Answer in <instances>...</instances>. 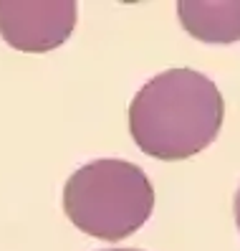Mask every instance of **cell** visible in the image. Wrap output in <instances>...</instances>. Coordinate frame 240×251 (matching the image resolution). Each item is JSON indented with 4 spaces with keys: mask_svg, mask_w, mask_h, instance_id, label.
Wrapping results in <instances>:
<instances>
[{
    "mask_svg": "<svg viewBox=\"0 0 240 251\" xmlns=\"http://www.w3.org/2000/svg\"><path fill=\"white\" fill-rule=\"evenodd\" d=\"M225 117L222 94L205 74L170 69L149 79L129 104L137 147L164 162L187 160L218 137Z\"/></svg>",
    "mask_w": 240,
    "mask_h": 251,
    "instance_id": "cell-1",
    "label": "cell"
},
{
    "mask_svg": "<svg viewBox=\"0 0 240 251\" xmlns=\"http://www.w3.org/2000/svg\"><path fill=\"white\" fill-rule=\"evenodd\" d=\"M64 211L79 231L101 241H124L154 211V188L127 160H94L64 185Z\"/></svg>",
    "mask_w": 240,
    "mask_h": 251,
    "instance_id": "cell-2",
    "label": "cell"
},
{
    "mask_svg": "<svg viewBox=\"0 0 240 251\" xmlns=\"http://www.w3.org/2000/svg\"><path fill=\"white\" fill-rule=\"evenodd\" d=\"M73 25V0H0V36L18 51H53L68 41Z\"/></svg>",
    "mask_w": 240,
    "mask_h": 251,
    "instance_id": "cell-3",
    "label": "cell"
},
{
    "mask_svg": "<svg viewBox=\"0 0 240 251\" xmlns=\"http://www.w3.org/2000/svg\"><path fill=\"white\" fill-rule=\"evenodd\" d=\"M177 16L182 28L197 41H240V0H179Z\"/></svg>",
    "mask_w": 240,
    "mask_h": 251,
    "instance_id": "cell-4",
    "label": "cell"
},
{
    "mask_svg": "<svg viewBox=\"0 0 240 251\" xmlns=\"http://www.w3.org/2000/svg\"><path fill=\"white\" fill-rule=\"evenodd\" d=\"M233 211H235V224H238V231H240V190L235 193V203H233Z\"/></svg>",
    "mask_w": 240,
    "mask_h": 251,
    "instance_id": "cell-5",
    "label": "cell"
},
{
    "mask_svg": "<svg viewBox=\"0 0 240 251\" xmlns=\"http://www.w3.org/2000/svg\"><path fill=\"white\" fill-rule=\"evenodd\" d=\"M107 251H139V249H107Z\"/></svg>",
    "mask_w": 240,
    "mask_h": 251,
    "instance_id": "cell-6",
    "label": "cell"
}]
</instances>
